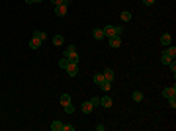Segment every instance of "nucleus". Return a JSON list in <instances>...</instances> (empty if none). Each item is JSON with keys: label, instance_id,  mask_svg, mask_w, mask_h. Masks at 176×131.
<instances>
[{"label": "nucleus", "instance_id": "a878e982", "mask_svg": "<svg viewBox=\"0 0 176 131\" xmlns=\"http://www.w3.org/2000/svg\"><path fill=\"white\" fill-rule=\"evenodd\" d=\"M90 104L94 106V108H98V106H100V98H98V96H94V98L90 100Z\"/></svg>", "mask_w": 176, "mask_h": 131}, {"label": "nucleus", "instance_id": "c756f323", "mask_svg": "<svg viewBox=\"0 0 176 131\" xmlns=\"http://www.w3.org/2000/svg\"><path fill=\"white\" fill-rule=\"evenodd\" d=\"M26 2H28V4H39L41 0H26Z\"/></svg>", "mask_w": 176, "mask_h": 131}, {"label": "nucleus", "instance_id": "7ed1b4c3", "mask_svg": "<svg viewBox=\"0 0 176 131\" xmlns=\"http://www.w3.org/2000/svg\"><path fill=\"white\" fill-rule=\"evenodd\" d=\"M100 106H104V108L110 110L112 106H114V100H112L110 96H102V98H100Z\"/></svg>", "mask_w": 176, "mask_h": 131}, {"label": "nucleus", "instance_id": "c85d7f7f", "mask_svg": "<svg viewBox=\"0 0 176 131\" xmlns=\"http://www.w3.org/2000/svg\"><path fill=\"white\" fill-rule=\"evenodd\" d=\"M143 4H145V6H153L155 0H143Z\"/></svg>", "mask_w": 176, "mask_h": 131}, {"label": "nucleus", "instance_id": "2eb2a0df", "mask_svg": "<svg viewBox=\"0 0 176 131\" xmlns=\"http://www.w3.org/2000/svg\"><path fill=\"white\" fill-rule=\"evenodd\" d=\"M100 88H102L104 92H110V90H112V82H110V80H104V82L100 84Z\"/></svg>", "mask_w": 176, "mask_h": 131}, {"label": "nucleus", "instance_id": "20e7f679", "mask_svg": "<svg viewBox=\"0 0 176 131\" xmlns=\"http://www.w3.org/2000/svg\"><path fill=\"white\" fill-rule=\"evenodd\" d=\"M162 96L168 100V98H172V96H176V86H168V88H165L162 90Z\"/></svg>", "mask_w": 176, "mask_h": 131}, {"label": "nucleus", "instance_id": "412c9836", "mask_svg": "<svg viewBox=\"0 0 176 131\" xmlns=\"http://www.w3.org/2000/svg\"><path fill=\"white\" fill-rule=\"evenodd\" d=\"M161 61H162V63H165V65H170V63H172L174 59H170V57L166 55V53H162V55H161Z\"/></svg>", "mask_w": 176, "mask_h": 131}, {"label": "nucleus", "instance_id": "aec40b11", "mask_svg": "<svg viewBox=\"0 0 176 131\" xmlns=\"http://www.w3.org/2000/svg\"><path fill=\"white\" fill-rule=\"evenodd\" d=\"M131 98H133V100H135V102H143V94H141L139 90H135V92H133V96H131Z\"/></svg>", "mask_w": 176, "mask_h": 131}, {"label": "nucleus", "instance_id": "6ab92c4d", "mask_svg": "<svg viewBox=\"0 0 176 131\" xmlns=\"http://www.w3.org/2000/svg\"><path fill=\"white\" fill-rule=\"evenodd\" d=\"M53 45L61 47V45H63V35H53Z\"/></svg>", "mask_w": 176, "mask_h": 131}, {"label": "nucleus", "instance_id": "4468645a", "mask_svg": "<svg viewBox=\"0 0 176 131\" xmlns=\"http://www.w3.org/2000/svg\"><path fill=\"white\" fill-rule=\"evenodd\" d=\"M119 18H121V20H123V22H129V20H131V18H133V16H131V12H127V10H123V12H121V14H119Z\"/></svg>", "mask_w": 176, "mask_h": 131}, {"label": "nucleus", "instance_id": "dca6fc26", "mask_svg": "<svg viewBox=\"0 0 176 131\" xmlns=\"http://www.w3.org/2000/svg\"><path fill=\"white\" fill-rule=\"evenodd\" d=\"M104 80H106V78H104V75H102V72H98V75H94V84H98V86H100V84H102Z\"/></svg>", "mask_w": 176, "mask_h": 131}, {"label": "nucleus", "instance_id": "a211bd4d", "mask_svg": "<svg viewBox=\"0 0 176 131\" xmlns=\"http://www.w3.org/2000/svg\"><path fill=\"white\" fill-rule=\"evenodd\" d=\"M59 102H61V106L70 104V96H69V94H63V96H61V100H59Z\"/></svg>", "mask_w": 176, "mask_h": 131}, {"label": "nucleus", "instance_id": "f03ea898", "mask_svg": "<svg viewBox=\"0 0 176 131\" xmlns=\"http://www.w3.org/2000/svg\"><path fill=\"white\" fill-rule=\"evenodd\" d=\"M69 76H77L78 75V63H69V67L65 69Z\"/></svg>", "mask_w": 176, "mask_h": 131}, {"label": "nucleus", "instance_id": "423d86ee", "mask_svg": "<svg viewBox=\"0 0 176 131\" xmlns=\"http://www.w3.org/2000/svg\"><path fill=\"white\" fill-rule=\"evenodd\" d=\"M92 35H94V39H96V41H100V39H104V37H106V35H104V30H102V27H96V30L92 31Z\"/></svg>", "mask_w": 176, "mask_h": 131}, {"label": "nucleus", "instance_id": "5701e85b", "mask_svg": "<svg viewBox=\"0 0 176 131\" xmlns=\"http://www.w3.org/2000/svg\"><path fill=\"white\" fill-rule=\"evenodd\" d=\"M51 2H53V6H59V4H65V6H69L70 0H51Z\"/></svg>", "mask_w": 176, "mask_h": 131}, {"label": "nucleus", "instance_id": "f8f14e48", "mask_svg": "<svg viewBox=\"0 0 176 131\" xmlns=\"http://www.w3.org/2000/svg\"><path fill=\"white\" fill-rule=\"evenodd\" d=\"M161 43L165 45V47L172 43V37H170V34H162V35H161Z\"/></svg>", "mask_w": 176, "mask_h": 131}, {"label": "nucleus", "instance_id": "6e6552de", "mask_svg": "<svg viewBox=\"0 0 176 131\" xmlns=\"http://www.w3.org/2000/svg\"><path fill=\"white\" fill-rule=\"evenodd\" d=\"M80 110H82V112H84V113H90V112H92V110H94V106H92V104H90V100H86V102H82V106H80Z\"/></svg>", "mask_w": 176, "mask_h": 131}, {"label": "nucleus", "instance_id": "9b49d317", "mask_svg": "<svg viewBox=\"0 0 176 131\" xmlns=\"http://www.w3.org/2000/svg\"><path fill=\"white\" fill-rule=\"evenodd\" d=\"M162 53H166L170 59H174V57H176V47H172V45H166V49H165Z\"/></svg>", "mask_w": 176, "mask_h": 131}, {"label": "nucleus", "instance_id": "ddd939ff", "mask_svg": "<svg viewBox=\"0 0 176 131\" xmlns=\"http://www.w3.org/2000/svg\"><path fill=\"white\" fill-rule=\"evenodd\" d=\"M102 75H104V78H106V80H110V82L114 80V71H112V69H104V72H102Z\"/></svg>", "mask_w": 176, "mask_h": 131}, {"label": "nucleus", "instance_id": "cd10ccee", "mask_svg": "<svg viewBox=\"0 0 176 131\" xmlns=\"http://www.w3.org/2000/svg\"><path fill=\"white\" fill-rule=\"evenodd\" d=\"M168 67H170V71H172V75H176V63H174V61L168 65Z\"/></svg>", "mask_w": 176, "mask_h": 131}, {"label": "nucleus", "instance_id": "9d476101", "mask_svg": "<svg viewBox=\"0 0 176 131\" xmlns=\"http://www.w3.org/2000/svg\"><path fill=\"white\" fill-rule=\"evenodd\" d=\"M51 129L53 131H63V129H65V123H63V121H59V120H55L51 123Z\"/></svg>", "mask_w": 176, "mask_h": 131}, {"label": "nucleus", "instance_id": "f257e3e1", "mask_svg": "<svg viewBox=\"0 0 176 131\" xmlns=\"http://www.w3.org/2000/svg\"><path fill=\"white\" fill-rule=\"evenodd\" d=\"M104 30V35L106 37H114V35H119L121 37V34H123V26H106V27H102Z\"/></svg>", "mask_w": 176, "mask_h": 131}, {"label": "nucleus", "instance_id": "4be33fe9", "mask_svg": "<svg viewBox=\"0 0 176 131\" xmlns=\"http://www.w3.org/2000/svg\"><path fill=\"white\" fill-rule=\"evenodd\" d=\"M69 63H70V61L67 59V57H63V59L59 61V67H61V69H67V67H69Z\"/></svg>", "mask_w": 176, "mask_h": 131}, {"label": "nucleus", "instance_id": "393cba45", "mask_svg": "<svg viewBox=\"0 0 176 131\" xmlns=\"http://www.w3.org/2000/svg\"><path fill=\"white\" fill-rule=\"evenodd\" d=\"M168 106L172 110H176V96H172V98H168Z\"/></svg>", "mask_w": 176, "mask_h": 131}, {"label": "nucleus", "instance_id": "bb28decb", "mask_svg": "<svg viewBox=\"0 0 176 131\" xmlns=\"http://www.w3.org/2000/svg\"><path fill=\"white\" fill-rule=\"evenodd\" d=\"M63 131H74V125H70V123H65V129Z\"/></svg>", "mask_w": 176, "mask_h": 131}, {"label": "nucleus", "instance_id": "39448f33", "mask_svg": "<svg viewBox=\"0 0 176 131\" xmlns=\"http://www.w3.org/2000/svg\"><path fill=\"white\" fill-rule=\"evenodd\" d=\"M67 8L65 4H59V6H55V16H67Z\"/></svg>", "mask_w": 176, "mask_h": 131}, {"label": "nucleus", "instance_id": "1a4fd4ad", "mask_svg": "<svg viewBox=\"0 0 176 131\" xmlns=\"http://www.w3.org/2000/svg\"><path fill=\"white\" fill-rule=\"evenodd\" d=\"M41 43H43L41 39H37V37H33V35H31V39H29V47H31V49H39Z\"/></svg>", "mask_w": 176, "mask_h": 131}, {"label": "nucleus", "instance_id": "f3484780", "mask_svg": "<svg viewBox=\"0 0 176 131\" xmlns=\"http://www.w3.org/2000/svg\"><path fill=\"white\" fill-rule=\"evenodd\" d=\"M33 37L41 39V41H45V39H47V34H45V31H33Z\"/></svg>", "mask_w": 176, "mask_h": 131}, {"label": "nucleus", "instance_id": "0eeeda50", "mask_svg": "<svg viewBox=\"0 0 176 131\" xmlns=\"http://www.w3.org/2000/svg\"><path fill=\"white\" fill-rule=\"evenodd\" d=\"M119 45H121V37H119V35H114V37H110V47L117 49Z\"/></svg>", "mask_w": 176, "mask_h": 131}, {"label": "nucleus", "instance_id": "b1692460", "mask_svg": "<svg viewBox=\"0 0 176 131\" xmlns=\"http://www.w3.org/2000/svg\"><path fill=\"white\" fill-rule=\"evenodd\" d=\"M63 108H65L67 113H73V112H74V106H73V104H67V106H63Z\"/></svg>", "mask_w": 176, "mask_h": 131}]
</instances>
